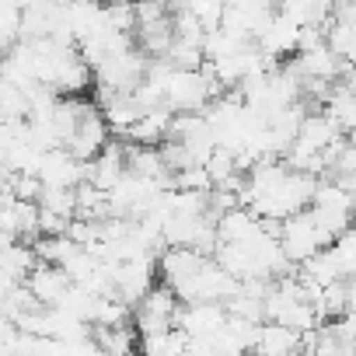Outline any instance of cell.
<instances>
[{
  "label": "cell",
  "mask_w": 356,
  "mask_h": 356,
  "mask_svg": "<svg viewBox=\"0 0 356 356\" xmlns=\"http://www.w3.org/2000/svg\"><path fill=\"white\" fill-rule=\"evenodd\" d=\"M276 11H280V0H227L220 25H227L248 39H259Z\"/></svg>",
  "instance_id": "obj_5"
},
{
  "label": "cell",
  "mask_w": 356,
  "mask_h": 356,
  "mask_svg": "<svg viewBox=\"0 0 356 356\" xmlns=\"http://www.w3.org/2000/svg\"><path fill=\"white\" fill-rule=\"evenodd\" d=\"M39 178H42V186L77 189L81 182H88V161H81L70 147L46 150L42 154V164H39Z\"/></svg>",
  "instance_id": "obj_7"
},
{
  "label": "cell",
  "mask_w": 356,
  "mask_h": 356,
  "mask_svg": "<svg viewBox=\"0 0 356 356\" xmlns=\"http://www.w3.org/2000/svg\"><path fill=\"white\" fill-rule=\"evenodd\" d=\"M325 32H328V46H332L346 63H356V22H339V18L328 15Z\"/></svg>",
  "instance_id": "obj_20"
},
{
  "label": "cell",
  "mask_w": 356,
  "mask_h": 356,
  "mask_svg": "<svg viewBox=\"0 0 356 356\" xmlns=\"http://www.w3.org/2000/svg\"><path fill=\"white\" fill-rule=\"evenodd\" d=\"M39 207L63 213V217H77V189H63V186H42L39 193Z\"/></svg>",
  "instance_id": "obj_21"
},
{
  "label": "cell",
  "mask_w": 356,
  "mask_h": 356,
  "mask_svg": "<svg viewBox=\"0 0 356 356\" xmlns=\"http://www.w3.org/2000/svg\"><path fill=\"white\" fill-rule=\"evenodd\" d=\"M154 255H136V259H122L115 269V293L122 300H129L133 307L143 300V293L154 286Z\"/></svg>",
  "instance_id": "obj_10"
},
{
  "label": "cell",
  "mask_w": 356,
  "mask_h": 356,
  "mask_svg": "<svg viewBox=\"0 0 356 356\" xmlns=\"http://www.w3.org/2000/svg\"><path fill=\"white\" fill-rule=\"evenodd\" d=\"M300 346H304V332H297V328H290V325H283V321H262L259 339H255V349H259V353H273V356L293 353V349H300Z\"/></svg>",
  "instance_id": "obj_16"
},
{
  "label": "cell",
  "mask_w": 356,
  "mask_h": 356,
  "mask_svg": "<svg viewBox=\"0 0 356 356\" xmlns=\"http://www.w3.org/2000/svg\"><path fill=\"white\" fill-rule=\"evenodd\" d=\"M178 300H182V297H178L168 283L150 286L143 293V300L136 304V332L147 335V332H161V328L178 325V307H182Z\"/></svg>",
  "instance_id": "obj_4"
},
{
  "label": "cell",
  "mask_w": 356,
  "mask_h": 356,
  "mask_svg": "<svg viewBox=\"0 0 356 356\" xmlns=\"http://www.w3.org/2000/svg\"><path fill=\"white\" fill-rule=\"evenodd\" d=\"M140 349L143 353H157V356H171V353H189V332L186 328H161V332H147L140 335Z\"/></svg>",
  "instance_id": "obj_17"
},
{
  "label": "cell",
  "mask_w": 356,
  "mask_h": 356,
  "mask_svg": "<svg viewBox=\"0 0 356 356\" xmlns=\"http://www.w3.org/2000/svg\"><path fill=\"white\" fill-rule=\"evenodd\" d=\"M126 171H129V147H122V143H105V150H102L95 161H88V182L108 193Z\"/></svg>",
  "instance_id": "obj_11"
},
{
  "label": "cell",
  "mask_w": 356,
  "mask_h": 356,
  "mask_svg": "<svg viewBox=\"0 0 356 356\" xmlns=\"http://www.w3.org/2000/svg\"><path fill=\"white\" fill-rule=\"evenodd\" d=\"M227 88L210 74V67H175L168 77V105L175 112H207L213 98Z\"/></svg>",
  "instance_id": "obj_2"
},
{
  "label": "cell",
  "mask_w": 356,
  "mask_h": 356,
  "mask_svg": "<svg viewBox=\"0 0 356 356\" xmlns=\"http://www.w3.org/2000/svg\"><path fill=\"white\" fill-rule=\"evenodd\" d=\"M300 35H304V25L293 22L290 15L276 11L273 22L262 29V35H259L255 42H259V49H262L266 56H273L276 63H283V60H290V56L300 49Z\"/></svg>",
  "instance_id": "obj_8"
},
{
  "label": "cell",
  "mask_w": 356,
  "mask_h": 356,
  "mask_svg": "<svg viewBox=\"0 0 356 356\" xmlns=\"http://www.w3.org/2000/svg\"><path fill=\"white\" fill-rule=\"evenodd\" d=\"M325 112L342 126V133H353L356 129V91L346 84H335L328 102H325Z\"/></svg>",
  "instance_id": "obj_19"
},
{
  "label": "cell",
  "mask_w": 356,
  "mask_h": 356,
  "mask_svg": "<svg viewBox=\"0 0 356 356\" xmlns=\"http://www.w3.org/2000/svg\"><path fill=\"white\" fill-rule=\"evenodd\" d=\"M25 283L32 286V293H35L46 307H56V304L63 300V293L74 286L70 273H67L63 266H56V262H39V266L29 273Z\"/></svg>",
  "instance_id": "obj_12"
},
{
  "label": "cell",
  "mask_w": 356,
  "mask_h": 356,
  "mask_svg": "<svg viewBox=\"0 0 356 356\" xmlns=\"http://www.w3.org/2000/svg\"><path fill=\"white\" fill-rule=\"evenodd\" d=\"M318 189V175L300 171L286 161H259L238 193L241 207L255 210L262 220H286L297 210H307Z\"/></svg>",
  "instance_id": "obj_1"
},
{
  "label": "cell",
  "mask_w": 356,
  "mask_h": 356,
  "mask_svg": "<svg viewBox=\"0 0 356 356\" xmlns=\"http://www.w3.org/2000/svg\"><path fill=\"white\" fill-rule=\"evenodd\" d=\"M297 67H300L304 81L314 77V81H332L335 84L339 74H342V67H346V60L328 42H318V46H307V49L297 53Z\"/></svg>",
  "instance_id": "obj_13"
},
{
  "label": "cell",
  "mask_w": 356,
  "mask_h": 356,
  "mask_svg": "<svg viewBox=\"0 0 356 356\" xmlns=\"http://www.w3.org/2000/svg\"><path fill=\"white\" fill-rule=\"evenodd\" d=\"M95 339L102 353H133L140 346V332L129 325H95Z\"/></svg>",
  "instance_id": "obj_18"
},
{
  "label": "cell",
  "mask_w": 356,
  "mask_h": 356,
  "mask_svg": "<svg viewBox=\"0 0 356 356\" xmlns=\"http://www.w3.org/2000/svg\"><path fill=\"white\" fill-rule=\"evenodd\" d=\"M231 311L227 300H193L178 307V328H186L189 339H210L227 325Z\"/></svg>",
  "instance_id": "obj_6"
},
{
  "label": "cell",
  "mask_w": 356,
  "mask_h": 356,
  "mask_svg": "<svg viewBox=\"0 0 356 356\" xmlns=\"http://www.w3.org/2000/svg\"><path fill=\"white\" fill-rule=\"evenodd\" d=\"M108 119H105V112L102 108H95V105H88V112L81 115V122H77V129H74V136L67 140V147L81 157V161H95L102 150H105V143H108Z\"/></svg>",
  "instance_id": "obj_9"
},
{
  "label": "cell",
  "mask_w": 356,
  "mask_h": 356,
  "mask_svg": "<svg viewBox=\"0 0 356 356\" xmlns=\"http://www.w3.org/2000/svg\"><path fill=\"white\" fill-rule=\"evenodd\" d=\"M171 126H175V108L171 105H157V108H147L136 126L126 133L129 143H164L171 136Z\"/></svg>",
  "instance_id": "obj_15"
},
{
  "label": "cell",
  "mask_w": 356,
  "mask_h": 356,
  "mask_svg": "<svg viewBox=\"0 0 356 356\" xmlns=\"http://www.w3.org/2000/svg\"><path fill=\"white\" fill-rule=\"evenodd\" d=\"M280 241H283V252L293 266H304L307 259H314L321 248H328L335 238L321 227V220L314 217V210H297L290 213L283 224H280Z\"/></svg>",
  "instance_id": "obj_3"
},
{
  "label": "cell",
  "mask_w": 356,
  "mask_h": 356,
  "mask_svg": "<svg viewBox=\"0 0 356 356\" xmlns=\"http://www.w3.org/2000/svg\"><path fill=\"white\" fill-rule=\"evenodd\" d=\"M39 266V255H35V245H22V238L15 241H4V255H0V273H4V290L8 286H18L29 280V273Z\"/></svg>",
  "instance_id": "obj_14"
}]
</instances>
